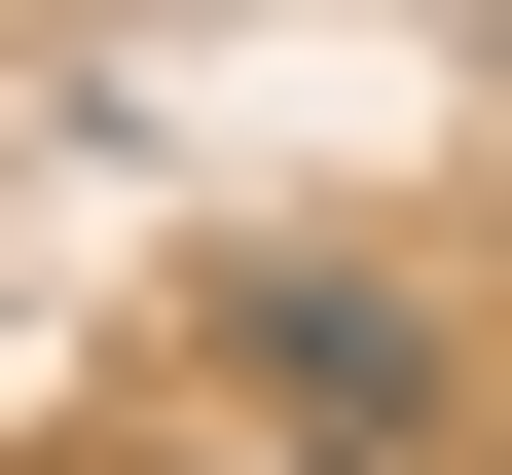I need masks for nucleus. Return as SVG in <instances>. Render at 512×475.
<instances>
[]
</instances>
